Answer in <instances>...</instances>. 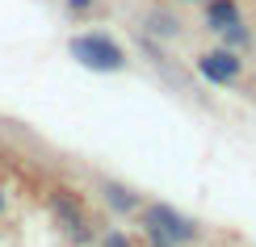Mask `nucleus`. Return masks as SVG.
Listing matches in <instances>:
<instances>
[{
  "instance_id": "obj_1",
  "label": "nucleus",
  "mask_w": 256,
  "mask_h": 247,
  "mask_svg": "<svg viewBox=\"0 0 256 247\" xmlns=\"http://www.w3.org/2000/svg\"><path fill=\"white\" fill-rule=\"evenodd\" d=\"M143 235L156 247H180V243L198 239V227H194V218H185L180 210L156 201V206H143Z\"/></svg>"
},
{
  "instance_id": "obj_3",
  "label": "nucleus",
  "mask_w": 256,
  "mask_h": 247,
  "mask_svg": "<svg viewBox=\"0 0 256 247\" xmlns=\"http://www.w3.org/2000/svg\"><path fill=\"white\" fill-rule=\"evenodd\" d=\"M198 71H202L210 84H231V80H240L244 59L236 55V50H206V55L198 59Z\"/></svg>"
},
{
  "instance_id": "obj_2",
  "label": "nucleus",
  "mask_w": 256,
  "mask_h": 247,
  "mask_svg": "<svg viewBox=\"0 0 256 247\" xmlns=\"http://www.w3.org/2000/svg\"><path fill=\"white\" fill-rule=\"evenodd\" d=\"M72 55L88 71H122L126 67V50L110 34H76L72 38Z\"/></svg>"
},
{
  "instance_id": "obj_6",
  "label": "nucleus",
  "mask_w": 256,
  "mask_h": 247,
  "mask_svg": "<svg viewBox=\"0 0 256 247\" xmlns=\"http://www.w3.org/2000/svg\"><path fill=\"white\" fill-rule=\"evenodd\" d=\"M105 247H130V243H126L122 235H110V239H105Z\"/></svg>"
},
{
  "instance_id": "obj_4",
  "label": "nucleus",
  "mask_w": 256,
  "mask_h": 247,
  "mask_svg": "<svg viewBox=\"0 0 256 247\" xmlns=\"http://www.w3.org/2000/svg\"><path fill=\"white\" fill-rule=\"evenodd\" d=\"M206 25L214 29V34H231V29H240V4L236 0H206Z\"/></svg>"
},
{
  "instance_id": "obj_5",
  "label": "nucleus",
  "mask_w": 256,
  "mask_h": 247,
  "mask_svg": "<svg viewBox=\"0 0 256 247\" xmlns=\"http://www.w3.org/2000/svg\"><path fill=\"white\" fill-rule=\"evenodd\" d=\"M105 197H110L118 210H134V206H138V201H134V197H126V189H118V185H105Z\"/></svg>"
}]
</instances>
